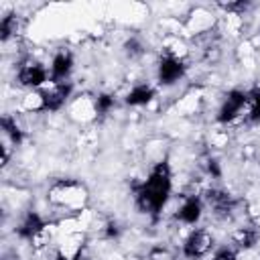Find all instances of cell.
<instances>
[{
  "mask_svg": "<svg viewBox=\"0 0 260 260\" xmlns=\"http://www.w3.org/2000/svg\"><path fill=\"white\" fill-rule=\"evenodd\" d=\"M171 191H173V171L169 160H160L156 165H152L148 177L136 187L134 199L136 205L140 207V211L150 213V215H158L169 199H171Z\"/></svg>",
  "mask_w": 260,
  "mask_h": 260,
  "instance_id": "1",
  "label": "cell"
},
{
  "mask_svg": "<svg viewBox=\"0 0 260 260\" xmlns=\"http://www.w3.org/2000/svg\"><path fill=\"white\" fill-rule=\"evenodd\" d=\"M87 187L75 179H57L47 189V203L65 213L77 215L87 207Z\"/></svg>",
  "mask_w": 260,
  "mask_h": 260,
  "instance_id": "2",
  "label": "cell"
},
{
  "mask_svg": "<svg viewBox=\"0 0 260 260\" xmlns=\"http://www.w3.org/2000/svg\"><path fill=\"white\" fill-rule=\"evenodd\" d=\"M215 246V236L211 234V230L207 228H195L191 230L185 240H183V246H181V252L187 260H197V258H203L211 252V248Z\"/></svg>",
  "mask_w": 260,
  "mask_h": 260,
  "instance_id": "3",
  "label": "cell"
},
{
  "mask_svg": "<svg viewBox=\"0 0 260 260\" xmlns=\"http://www.w3.org/2000/svg\"><path fill=\"white\" fill-rule=\"evenodd\" d=\"M16 79L28 89H43L51 81V73L49 67L39 63L37 59H24L16 69Z\"/></svg>",
  "mask_w": 260,
  "mask_h": 260,
  "instance_id": "4",
  "label": "cell"
},
{
  "mask_svg": "<svg viewBox=\"0 0 260 260\" xmlns=\"http://www.w3.org/2000/svg\"><path fill=\"white\" fill-rule=\"evenodd\" d=\"M217 120L221 124L246 122V91H242V89L228 91V95L219 104Z\"/></svg>",
  "mask_w": 260,
  "mask_h": 260,
  "instance_id": "5",
  "label": "cell"
},
{
  "mask_svg": "<svg viewBox=\"0 0 260 260\" xmlns=\"http://www.w3.org/2000/svg\"><path fill=\"white\" fill-rule=\"evenodd\" d=\"M67 114L77 124L93 122L100 116V112H98V95H91V93H77V95H73L71 102L67 104Z\"/></svg>",
  "mask_w": 260,
  "mask_h": 260,
  "instance_id": "6",
  "label": "cell"
},
{
  "mask_svg": "<svg viewBox=\"0 0 260 260\" xmlns=\"http://www.w3.org/2000/svg\"><path fill=\"white\" fill-rule=\"evenodd\" d=\"M71 83L69 81H49L43 87V95H45V104H47V112H57L61 110L65 104L71 102Z\"/></svg>",
  "mask_w": 260,
  "mask_h": 260,
  "instance_id": "7",
  "label": "cell"
},
{
  "mask_svg": "<svg viewBox=\"0 0 260 260\" xmlns=\"http://www.w3.org/2000/svg\"><path fill=\"white\" fill-rule=\"evenodd\" d=\"M185 71H187V65L183 61H177L173 57L162 55L158 65H156V79L162 87H171V85H175L177 81L183 79Z\"/></svg>",
  "mask_w": 260,
  "mask_h": 260,
  "instance_id": "8",
  "label": "cell"
},
{
  "mask_svg": "<svg viewBox=\"0 0 260 260\" xmlns=\"http://www.w3.org/2000/svg\"><path fill=\"white\" fill-rule=\"evenodd\" d=\"M203 215V199L195 197V195H189V197H183L179 207L175 209V219L183 225H195Z\"/></svg>",
  "mask_w": 260,
  "mask_h": 260,
  "instance_id": "9",
  "label": "cell"
},
{
  "mask_svg": "<svg viewBox=\"0 0 260 260\" xmlns=\"http://www.w3.org/2000/svg\"><path fill=\"white\" fill-rule=\"evenodd\" d=\"M73 65H75V59H73V53L67 51V49H59L53 59H51V65H49V73H51V81H67L71 71H73Z\"/></svg>",
  "mask_w": 260,
  "mask_h": 260,
  "instance_id": "10",
  "label": "cell"
},
{
  "mask_svg": "<svg viewBox=\"0 0 260 260\" xmlns=\"http://www.w3.org/2000/svg\"><path fill=\"white\" fill-rule=\"evenodd\" d=\"M213 22H215V18H213L211 12H207V10H203V8H197L191 16H187L185 28H187L189 32H193L195 37H199V35L209 32L211 26H213Z\"/></svg>",
  "mask_w": 260,
  "mask_h": 260,
  "instance_id": "11",
  "label": "cell"
},
{
  "mask_svg": "<svg viewBox=\"0 0 260 260\" xmlns=\"http://www.w3.org/2000/svg\"><path fill=\"white\" fill-rule=\"evenodd\" d=\"M18 108L24 114H41V112H47L43 89H28V91H24L22 98H20V102H18Z\"/></svg>",
  "mask_w": 260,
  "mask_h": 260,
  "instance_id": "12",
  "label": "cell"
},
{
  "mask_svg": "<svg viewBox=\"0 0 260 260\" xmlns=\"http://www.w3.org/2000/svg\"><path fill=\"white\" fill-rule=\"evenodd\" d=\"M258 240V232L256 228L252 225H240V228H234L232 234H230V242L236 250H250Z\"/></svg>",
  "mask_w": 260,
  "mask_h": 260,
  "instance_id": "13",
  "label": "cell"
},
{
  "mask_svg": "<svg viewBox=\"0 0 260 260\" xmlns=\"http://www.w3.org/2000/svg\"><path fill=\"white\" fill-rule=\"evenodd\" d=\"M154 89L148 83H136L130 87V91L126 93V104L128 106H150V102H154Z\"/></svg>",
  "mask_w": 260,
  "mask_h": 260,
  "instance_id": "14",
  "label": "cell"
},
{
  "mask_svg": "<svg viewBox=\"0 0 260 260\" xmlns=\"http://www.w3.org/2000/svg\"><path fill=\"white\" fill-rule=\"evenodd\" d=\"M246 122H260V87L246 91Z\"/></svg>",
  "mask_w": 260,
  "mask_h": 260,
  "instance_id": "15",
  "label": "cell"
},
{
  "mask_svg": "<svg viewBox=\"0 0 260 260\" xmlns=\"http://www.w3.org/2000/svg\"><path fill=\"white\" fill-rule=\"evenodd\" d=\"M211 260H238V252L234 248H221L211 256Z\"/></svg>",
  "mask_w": 260,
  "mask_h": 260,
  "instance_id": "16",
  "label": "cell"
},
{
  "mask_svg": "<svg viewBox=\"0 0 260 260\" xmlns=\"http://www.w3.org/2000/svg\"><path fill=\"white\" fill-rule=\"evenodd\" d=\"M150 260H173V256H171L165 248H156V250H152Z\"/></svg>",
  "mask_w": 260,
  "mask_h": 260,
  "instance_id": "17",
  "label": "cell"
},
{
  "mask_svg": "<svg viewBox=\"0 0 260 260\" xmlns=\"http://www.w3.org/2000/svg\"><path fill=\"white\" fill-rule=\"evenodd\" d=\"M248 45H250V47H252V49H260V30H258V32H254V35H252V39H250V41H248Z\"/></svg>",
  "mask_w": 260,
  "mask_h": 260,
  "instance_id": "18",
  "label": "cell"
}]
</instances>
